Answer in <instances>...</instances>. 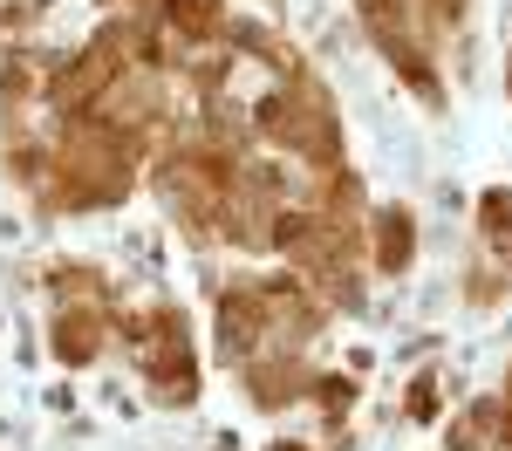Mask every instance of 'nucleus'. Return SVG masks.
Segmentation results:
<instances>
[{
  "label": "nucleus",
  "mask_w": 512,
  "mask_h": 451,
  "mask_svg": "<svg viewBox=\"0 0 512 451\" xmlns=\"http://www.w3.org/2000/svg\"><path fill=\"white\" fill-rule=\"evenodd\" d=\"M103 328H110V315H103L96 301H82V308H62V315H55V349H62L69 363H89Z\"/></svg>",
  "instance_id": "nucleus-1"
},
{
  "label": "nucleus",
  "mask_w": 512,
  "mask_h": 451,
  "mask_svg": "<svg viewBox=\"0 0 512 451\" xmlns=\"http://www.w3.org/2000/svg\"><path fill=\"white\" fill-rule=\"evenodd\" d=\"M376 260H383V267H403V260H410V219H403V212H383V233H376Z\"/></svg>",
  "instance_id": "nucleus-2"
}]
</instances>
